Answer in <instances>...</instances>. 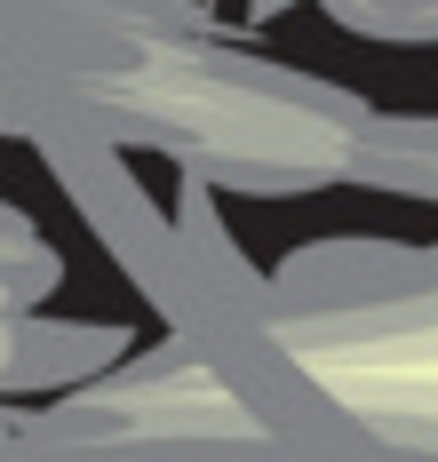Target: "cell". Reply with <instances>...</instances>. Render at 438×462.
I'll list each match as a JSON object with an SVG mask.
<instances>
[{
	"label": "cell",
	"instance_id": "cell-1",
	"mask_svg": "<svg viewBox=\"0 0 438 462\" xmlns=\"http://www.w3.org/2000/svg\"><path fill=\"white\" fill-rule=\"evenodd\" d=\"M311 367L359 415L431 422L438 430V319H406V327H383V335H342L327 351H311Z\"/></svg>",
	"mask_w": 438,
	"mask_h": 462
}]
</instances>
